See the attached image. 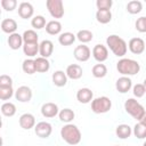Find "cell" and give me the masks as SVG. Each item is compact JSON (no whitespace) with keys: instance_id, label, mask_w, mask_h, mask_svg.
<instances>
[{"instance_id":"obj_20","label":"cell","mask_w":146,"mask_h":146,"mask_svg":"<svg viewBox=\"0 0 146 146\" xmlns=\"http://www.w3.org/2000/svg\"><path fill=\"white\" fill-rule=\"evenodd\" d=\"M51 79H52V83L59 88L66 86V83H67V75H66V73H64V71H60V70L55 71L52 73Z\"/></svg>"},{"instance_id":"obj_35","label":"cell","mask_w":146,"mask_h":146,"mask_svg":"<svg viewBox=\"0 0 146 146\" xmlns=\"http://www.w3.org/2000/svg\"><path fill=\"white\" fill-rule=\"evenodd\" d=\"M132 132L138 139H144V138H146V125L143 124L141 122H138L135 124Z\"/></svg>"},{"instance_id":"obj_26","label":"cell","mask_w":146,"mask_h":146,"mask_svg":"<svg viewBox=\"0 0 146 146\" xmlns=\"http://www.w3.org/2000/svg\"><path fill=\"white\" fill-rule=\"evenodd\" d=\"M39 46L40 43L34 42V43H24L23 44V51L26 56L29 57H34L39 52Z\"/></svg>"},{"instance_id":"obj_36","label":"cell","mask_w":146,"mask_h":146,"mask_svg":"<svg viewBox=\"0 0 146 146\" xmlns=\"http://www.w3.org/2000/svg\"><path fill=\"white\" fill-rule=\"evenodd\" d=\"M31 25H32V27H34L35 30H41V29H43V27L47 25V24H46V18H44L43 16H41V15H36V16H34V17L32 18Z\"/></svg>"},{"instance_id":"obj_15","label":"cell","mask_w":146,"mask_h":146,"mask_svg":"<svg viewBox=\"0 0 146 146\" xmlns=\"http://www.w3.org/2000/svg\"><path fill=\"white\" fill-rule=\"evenodd\" d=\"M34 13V8L30 2H21L18 6V15L21 16V18L23 19H27L31 18L33 16Z\"/></svg>"},{"instance_id":"obj_18","label":"cell","mask_w":146,"mask_h":146,"mask_svg":"<svg viewBox=\"0 0 146 146\" xmlns=\"http://www.w3.org/2000/svg\"><path fill=\"white\" fill-rule=\"evenodd\" d=\"M52 51H54V43L50 40L41 41V43L39 46V54L41 55V57L48 58L52 55Z\"/></svg>"},{"instance_id":"obj_28","label":"cell","mask_w":146,"mask_h":146,"mask_svg":"<svg viewBox=\"0 0 146 146\" xmlns=\"http://www.w3.org/2000/svg\"><path fill=\"white\" fill-rule=\"evenodd\" d=\"M58 116H59V120H60L62 122L70 123V122L75 117V114H74V112H73L71 108H64V110H62V111L58 113Z\"/></svg>"},{"instance_id":"obj_2","label":"cell","mask_w":146,"mask_h":146,"mask_svg":"<svg viewBox=\"0 0 146 146\" xmlns=\"http://www.w3.org/2000/svg\"><path fill=\"white\" fill-rule=\"evenodd\" d=\"M106 44L111 49V51L117 57H123L127 54V50H128L127 42L116 34L108 35L106 38Z\"/></svg>"},{"instance_id":"obj_27","label":"cell","mask_w":146,"mask_h":146,"mask_svg":"<svg viewBox=\"0 0 146 146\" xmlns=\"http://www.w3.org/2000/svg\"><path fill=\"white\" fill-rule=\"evenodd\" d=\"M96 19L100 24H107L112 21V13L111 10H97Z\"/></svg>"},{"instance_id":"obj_4","label":"cell","mask_w":146,"mask_h":146,"mask_svg":"<svg viewBox=\"0 0 146 146\" xmlns=\"http://www.w3.org/2000/svg\"><path fill=\"white\" fill-rule=\"evenodd\" d=\"M124 110H125V112L128 114H130L133 119H136L138 121H140V119L143 117L144 113L146 112L145 108H144V106L141 104H139L133 98H129V99L125 100V103H124Z\"/></svg>"},{"instance_id":"obj_1","label":"cell","mask_w":146,"mask_h":146,"mask_svg":"<svg viewBox=\"0 0 146 146\" xmlns=\"http://www.w3.org/2000/svg\"><path fill=\"white\" fill-rule=\"evenodd\" d=\"M60 137L62 139L67 143L68 145H78L81 141V131L75 124L72 123H66L62 129H60Z\"/></svg>"},{"instance_id":"obj_38","label":"cell","mask_w":146,"mask_h":146,"mask_svg":"<svg viewBox=\"0 0 146 146\" xmlns=\"http://www.w3.org/2000/svg\"><path fill=\"white\" fill-rule=\"evenodd\" d=\"M112 5H113L112 0H97L96 1V6L98 10H110Z\"/></svg>"},{"instance_id":"obj_19","label":"cell","mask_w":146,"mask_h":146,"mask_svg":"<svg viewBox=\"0 0 146 146\" xmlns=\"http://www.w3.org/2000/svg\"><path fill=\"white\" fill-rule=\"evenodd\" d=\"M8 46L10 49L13 50H17L21 47H23L24 41H23V35H21L19 33H13L8 36Z\"/></svg>"},{"instance_id":"obj_14","label":"cell","mask_w":146,"mask_h":146,"mask_svg":"<svg viewBox=\"0 0 146 146\" xmlns=\"http://www.w3.org/2000/svg\"><path fill=\"white\" fill-rule=\"evenodd\" d=\"M19 125L25 130H30L35 127V117L31 113H24L19 117Z\"/></svg>"},{"instance_id":"obj_11","label":"cell","mask_w":146,"mask_h":146,"mask_svg":"<svg viewBox=\"0 0 146 146\" xmlns=\"http://www.w3.org/2000/svg\"><path fill=\"white\" fill-rule=\"evenodd\" d=\"M92 56L97 62L103 63L108 58V50L104 44L98 43L92 48Z\"/></svg>"},{"instance_id":"obj_39","label":"cell","mask_w":146,"mask_h":146,"mask_svg":"<svg viewBox=\"0 0 146 146\" xmlns=\"http://www.w3.org/2000/svg\"><path fill=\"white\" fill-rule=\"evenodd\" d=\"M135 27H136V30H137L138 32L145 33V32H146V17H145V16L139 17V18L136 21V23H135Z\"/></svg>"},{"instance_id":"obj_17","label":"cell","mask_w":146,"mask_h":146,"mask_svg":"<svg viewBox=\"0 0 146 146\" xmlns=\"http://www.w3.org/2000/svg\"><path fill=\"white\" fill-rule=\"evenodd\" d=\"M92 98H94V92L89 88H81L76 92V99L81 104H88L92 102Z\"/></svg>"},{"instance_id":"obj_13","label":"cell","mask_w":146,"mask_h":146,"mask_svg":"<svg viewBox=\"0 0 146 146\" xmlns=\"http://www.w3.org/2000/svg\"><path fill=\"white\" fill-rule=\"evenodd\" d=\"M59 113L58 111V106L55 104V103H44L42 106H41V114L44 116V117H55L57 114Z\"/></svg>"},{"instance_id":"obj_24","label":"cell","mask_w":146,"mask_h":146,"mask_svg":"<svg viewBox=\"0 0 146 146\" xmlns=\"http://www.w3.org/2000/svg\"><path fill=\"white\" fill-rule=\"evenodd\" d=\"M115 133L120 139H127L131 136L132 130L128 124H120L115 129Z\"/></svg>"},{"instance_id":"obj_30","label":"cell","mask_w":146,"mask_h":146,"mask_svg":"<svg viewBox=\"0 0 146 146\" xmlns=\"http://www.w3.org/2000/svg\"><path fill=\"white\" fill-rule=\"evenodd\" d=\"M91 72H92V75H94L95 78L100 79V78H104V76L107 74V67H106L104 64L99 63V64L94 65Z\"/></svg>"},{"instance_id":"obj_9","label":"cell","mask_w":146,"mask_h":146,"mask_svg":"<svg viewBox=\"0 0 146 146\" xmlns=\"http://www.w3.org/2000/svg\"><path fill=\"white\" fill-rule=\"evenodd\" d=\"M15 98L21 103H29L32 98V90L27 86H21L15 91Z\"/></svg>"},{"instance_id":"obj_16","label":"cell","mask_w":146,"mask_h":146,"mask_svg":"<svg viewBox=\"0 0 146 146\" xmlns=\"http://www.w3.org/2000/svg\"><path fill=\"white\" fill-rule=\"evenodd\" d=\"M65 73H66L67 78H70L72 80H79L83 74V70L78 64H71V65H68L66 67Z\"/></svg>"},{"instance_id":"obj_10","label":"cell","mask_w":146,"mask_h":146,"mask_svg":"<svg viewBox=\"0 0 146 146\" xmlns=\"http://www.w3.org/2000/svg\"><path fill=\"white\" fill-rule=\"evenodd\" d=\"M129 50L135 55H140L145 50V41L141 38H132L129 41Z\"/></svg>"},{"instance_id":"obj_33","label":"cell","mask_w":146,"mask_h":146,"mask_svg":"<svg viewBox=\"0 0 146 146\" xmlns=\"http://www.w3.org/2000/svg\"><path fill=\"white\" fill-rule=\"evenodd\" d=\"M38 39H39V35L34 30H26L23 33L24 43H34V42H38Z\"/></svg>"},{"instance_id":"obj_41","label":"cell","mask_w":146,"mask_h":146,"mask_svg":"<svg viewBox=\"0 0 146 146\" xmlns=\"http://www.w3.org/2000/svg\"><path fill=\"white\" fill-rule=\"evenodd\" d=\"M1 6L5 10L13 11L17 6V1L16 0H1Z\"/></svg>"},{"instance_id":"obj_31","label":"cell","mask_w":146,"mask_h":146,"mask_svg":"<svg viewBox=\"0 0 146 146\" xmlns=\"http://www.w3.org/2000/svg\"><path fill=\"white\" fill-rule=\"evenodd\" d=\"M1 113L5 115V116H14L15 113H16V106L15 104L10 103V102H6L1 105Z\"/></svg>"},{"instance_id":"obj_44","label":"cell","mask_w":146,"mask_h":146,"mask_svg":"<svg viewBox=\"0 0 146 146\" xmlns=\"http://www.w3.org/2000/svg\"><path fill=\"white\" fill-rule=\"evenodd\" d=\"M143 84H144V87H145V90H146V79L144 80V83H143Z\"/></svg>"},{"instance_id":"obj_3","label":"cell","mask_w":146,"mask_h":146,"mask_svg":"<svg viewBox=\"0 0 146 146\" xmlns=\"http://www.w3.org/2000/svg\"><path fill=\"white\" fill-rule=\"evenodd\" d=\"M116 70L120 74H122V76L135 75L140 71V65L137 60L131 58H121L116 63Z\"/></svg>"},{"instance_id":"obj_12","label":"cell","mask_w":146,"mask_h":146,"mask_svg":"<svg viewBox=\"0 0 146 146\" xmlns=\"http://www.w3.org/2000/svg\"><path fill=\"white\" fill-rule=\"evenodd\" d=\"M131 87H132V81H131V79L128 78V76H121V78H119V79L116 80V82H115V88H116V90H117L119 92H121V94L128 92V91L131 89Z\"/></svg>"},{"instance_id":"obj_25","label":"cell","mask_w":146,"mask_h":146,"mask_svg":"<svg viewBox=\"0 0 146 146\" xmlns=\"http://www.w3.org/2000/svg\"><path fill=\"white\" fill-rule=\"evenodd\" d=\"M76 39V35H74L72 32H64L59 34L58 36V42L62 46H71Z\"/></svg>"},{"instance_id":"obj_7","label":"cell","mask_w":146,"mask_h":146,"mask_svg":"<svg viewBox=\"0 0 146 146\" xmlns=\"http://www.w3.org/2000/svg\"><path fill=\"white\" fill-rule=\"evenodd\" d=\"M34 132L40 138H48L51 135V132H52V127H51V124L49 122L41 121V122L35 124Z\"/></svg>"},{"instance_id":"obj_43","label":"cell","mask_w":146,"mask_h":146,"mask_svg":"<svg viewBox=\"0 0 146 146\" xmlns=\"http://www.w3.org/2000/svg\"><path fill=\"white\" fill-rule=\"evenodd\" d=\"M139 122H141L143 124H145V125H146V112L144 113V115H143V117L140 119V121H139Z\"/></svg>"},{"instance_id":"obj_8","label":"cell","mask_w":146,"mask_h":146,"mask_svg":"<svg viewBox=\"0 0 146 146\" xmlns=\"http://www.w3.org/2000/svg\"><path fill=\"white\" fill-rule=\"evenodd\" d=\"M91 56V51L88 46L81 43L74 49V58L79 62H87Z\"/></svg>"},{"instance_id":"obj_42","label":"cell","mask_w":146,"mask_h":146,"mask_svg":"<svg viewBox=\"0 0 146 146\" xmlns=\"http://www.w3.org/2000/svg\"><path fill=\"white\" fill-rule=\"evenodd\" d=\"M0 87H13V79L7 74H2L0 76Z\"/></svg>"},{"instance_id":"obj_34","label":"cell","mask_w":146,"mask_h":146,"mask_svg":"<svg viewBox=\"0 0 146 146\" xmlns=\"http://www.w3.org/2000/svg\"><path fill=\"white\" fill-rule=\"evenodd\" d=\"M22 68L23 71L26 73V74H34L36 72L35 70V63H34V59H31V58H27L23 62L22 64Z\"/></svg>"},{"instance_id":"obj_32","label":"cell","mask_w":146,"mask_h":146,"mask_svg":"<svg viewBox=\"0 0 146 146\" xmlns=\"http://www.w3.org/2000/svg\"><path fill=\"white\" fill-rule=\"evenodd\" d=\"M94 38V34L91 31L89 30H80L76 34V39L82 42V43H87V42H90Z\"/></svg>"},{"instance_id":"obj_21","label":"cell","mask_w":146,"mask_h":146,"mask_svg":"<svg viewBox=\"0 0 146 146\" xmlns=\"http://www.w3.org/2000/svg\"><path fill=\"white\" fill-rule=\"evenodd\" d=\"M1 30L5 33H8L9 35L13 33H16L17 30V23L13 18H6L1 22Z\"/></svg>"},{"instance_id":"obj_37","label":"cell","mask_w":146,"mask_h":146,"mask_svg":"<svg viewBox=\"0 0 146 146\" xmlns=\"http://www.w3.org/2000/svg\"><path fill=\"white\" fill-rule=\"evenodd\" d=\"M14 90L13 87H0V99L1 100H8L13 97Z\"/></svg>"},{"instance_id":"obj_22","label":"cell","mask_w":146,"mask_h":146,"mask_svg":"<svg viewBox=\"0 0 146 146\" xmlns=\"http://www.w3.org/2000/svg\"><path fill=\"white\" fill-rule=\"evenodd\" d=\"M34 63H35V70L39 73L48 72L50 68V63H49L48 58H43L40 56V57H36L34 59Z\"/></svg>"},{"instance_id":"obj_29","label":"cell","mask_w":146,"mask_h":146,"mask_svg":"<svg viewBox=\"0 0 146 146\" xmlns=\"http://www.w3.org/2000/svg\"><path fill=\"white\" fill-rule=\"evenodd\" d=\"M127 11L131 15H135V14H138L143 9V5L140 1H137V0H132V1H129L128 5H127Z\"/></svg>"},{"instance_id":"obj_40","label":"cell","mask_w":146,"mask_h":146,"mask_svg":"<svg viewBox=\"0 0 146 146\" xmlns=\"http://www.w3.org/2000/svg\"><path fill=\"white\" fill-rule=\"evenodd\" d=\"M132 92H133V96L137 97V98H141L145 94H146V90H145V87L143 83H137L133 86V89H132Z\"/></svg>"},{"instance_id":"obj_23","label":"cell","mask_w":146,"mask_h":146,"mask_svg":"<svg viewBox=\"0 0 146 146\" xmlns=\"http://www.w3.org/2000/svg\"><path fill=\"white\" fill-rule=\"evenodd\" d=\"M60 31H62V24L56 19L48 22L46 25V32L50 35H57L60 33Z\"/></svg>"},{"instance_id":"obj_45","label":"cell","mask_w":146,"mask_h":146,"mask_svg":"<svg viewBox=\"0 0 146 146\" xmlns=\"http://www.w3.org/2000/svg\"><path fill=\"white\" fill-rule=\"evenodd\" d=\"M143 146H146V141H145V143H144V144H143Z\"/></svg>"},{"instance_id":"obj_5","label":"cell","mask_w":146,"mask_h":146,"mask_svg":"<svg viewBox=\"0 0 146 146\" xmlns=\"http://www.w3.org/2000/svg\"><path fill=\"white\" fill-rule=\"evenodd\" d=\"M112 107V102L108 97L102 96L92 99L91 102V110L96 114H104L107 113Z\"/></svg>"},{"instance_id":"obj_6","label":"cell","mask_w":146,"mask_h":146,"mask_svg":"<svg viewBox=\"0 0 146 146\" xmlns=\"http://www.w3.org/2000/svg\"><path fill=\"white\" fill-rule=\"evenodd\" d=\"M46 6L54 18H62L64 16V5L62 0H47Z\"/></svg>"}]
</instances>
